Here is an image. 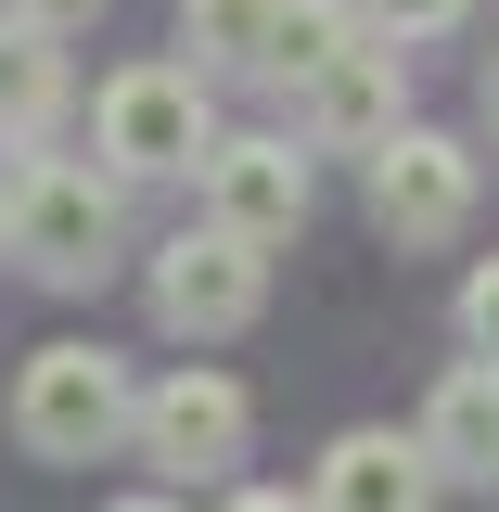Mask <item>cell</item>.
I'll return each mask as SVG.
<instances>
[{
    "instance_id": "6",
    "label": "cell",
    "mask_w": 499,
    "mask_h": 512,
    "mask_svg": "<svg viewBox=\"0 0 499 512\" xmlns=\"http://www.w3.org/2000/svg\"><path fill=\"white\" fill-rule=\"evenodd\" d=\"M256 244H231V231H180V244L154 256V320L167 333H244L256 320Z\"/></svg>"
},
{
    "instance_id": "7",
    "label": "cell",
    "mask_w": 499,
    "mask_h": 512,
    "mask_svg": "<svg viewBox=\"0 0 499 512\" xmlns=\"http://www.w3.org/2000/svg\"><path fill=\"white\" fill-rule=\"evenodd\" d=\"M205 231H231V244H282L295 218H308V154L295 141H205Z\"/></svg>"
},
{
    "instance_id": "11",
    "label": "cell",
    "mask_w": 499,
    "mask_h": 512,
    "mask_svg": "<svg viewBox=\"0 0 499 512\" xmlns=\"http://www.w3.org/2000/svg\"><path fill=\"white\" fill-rule=\"evenodd\" d=\"M269 26H282V0H180L192 64H256L269 77Z\"/></svg>"
},
{
    "instance_id": "15",
    "label": "cell",
    "mask_w": 499,
    "mask_h": 512,
    "mask_svg": "<svg viewBox=\"0 0 499 512\" xmlns=\"http://www.w3.org/2000/svg\"><path fill=\"white\" fill-rule=\"evenodd\" d=\"M461 333H474V346H487V359H499V256H487V269H474V282H461Z\"/></svg>"
},
{
    "instance_id": "3",
    "label": "cell",
    "mask_w": 499,
    "mask_h": 512,
    "mask_svg": "<svg viewBox=\"0 0 499 512\" xmlns=\"http://www.w3.org/2000/svg\"><path fill=\"white\" fill-rule=\"evenodd\" d=\"M103 154H116L128 180L205 167V77L192 64H128V77H103Z\"/></svg>"
},
{
    "instance_id": "10",
    "label": "cell",
    "mask_w": 499,
    "mask_h": 512,
    "mask_svg": "<svg viewBox=\"0 0 499 512\" xmlns=\"http://www.w3.org/2000/svg\"><path fill=\"white\" fill-rule=\"evenodd\" d=\"M423 461L436 474H499V359L436 384V410H423Z\"/></svg>"
},
{
    "instance_id": "12",
    "label": "cell",
    "mask_w": 499,
    "mask_h": 512,
    "mask_svg": "<svg viewBox=\"0 0 499 512\" xmlns=\"http://www.w3.org/2000/svg\"><path fill=\"white\" fill-rule=\"evenodd\" d=\"M64 103V64H52V26H0V128H39Z\"/></svg>"
},
{
    "instance_id": "16",
    "label": "cell",
    "mask_w": 499,
    "mask_h": 512,
    "mask_svg": "<svg viewBox=\"0 0 499 512\" xmlns=\"http://www.w3.org/2000/svg\"><path fill=\"white\" fill-rule=\"evenodd\" d=\"M90 0H13V26H77Z\"/></svg>"
},
{
    "instance_id": "1",
    "label": "cell",
    "mask_w": 499,
    "mask_h": 512,
    "mask_svg": "<svg viewBox=\"0 0 499 512\" xmlns=\"http://www.w3.org/2000/svg\"><path fill=\"white\" fill-rule=\"evenodd\" d=\"M128 359H103V346H39L26 359V384H13V436L39 448V461H103V448L128 436Z\"/></svg>"
},
{
    "instance_id": "8",
    "label": "cell",
    "mask_w": 499,
    "mask_h": 512,
    "mask_svg": "<svg viewBox=\"0 0 499 512\" xmlns=\"http://www.w3.org/2000/svg\"><path fill=\"white\" fill-rule=\"evenodd\" d=\"M423 500H436V461H423V436H384V423L333 436L308 487V512H423Z\"/></svg>"
},
{
    "instance_id": "18",
    "label": "cell",
    "mask_w": 499,
    "mask_h": 512,
    "mask_svg": "<svg viewBox=\"0 0 499 512\" xmlns=\"http://www.w3.org/2000/svg\"><path fill=\"white\" fill-rule=\"evenodd\" d=\"M487 116H499V64H487Z\"/></svg>"
},
{
    "instance_id": "17",
    "label": "cell",
    "mask_w": 499,
    "mask_h": 512,
    "mask_svg": "<svg viewBox=\"0 0 499 512\" xmlns=\"http://www.w3.org/2000/svg\"><path fill=\"white\" fill-rule=\"evenodd\" d=\"M231 512H308V500H269V487H256V500H231Z\"/></svg>"
},
{
    "instance_id": "9",
    "label": "cell",
    "mask_w": 499,
    "mask_h": 512,
    "mask_svg": "<svg viewBox=\"0 0 499 512\" xmlns=\"http://www.w3.org/2000/svg\"><path fill=\"white\" fill-rule=\"evenodd\" d=\"M295 103H308V141L384 154L397 141V52H333L320 77H295Z\"/></svg>"
},
{
    "instance_id": "19",
    "label": "cell",
    "mask_w": 499,
    "mask_h": 512,
    "mask_svg": "<svg viewBox=\"0 0 499 512\" xmlns=\"http://www.w3.org/2000/svg\"><path fill=\"white\" fill-rule=\"evenodd\" d=\"M116 512H167V500H116Z\"/></svg>"
},
{
    "instance_id": "4",
    "label": "cell",
    "mask_w": 499,
    "mask_h": 512,
    "mask_svg": "<svg viewBox=\"0 0 499 512\" xmlns=\"http://www.w3.org/2000/svg\"><path fill=\"white\" fill-rule=\"evenodd\" d=\"M244 384L231 372H167L141 410H128V436H141V461H167V474H231L244 461Z\"/></svg>"
},
{
    "instance_id": "5",
    "label": "cell",
    "mask_w": 499,
    "mask_h": 512,
    "mask_svg": "<svg viewBox=\"0 0 499 512\" xmlns=\"http://www.w3.org/2000/svg\"><path fill=\"white\" fill-rule=\"evenodd\" d=\"M372 218L397 231V244H448V231L474 218V154L436 141V128H397V141L372 154Z\"/></svg>"
},
{
    "instance_id": "13",
    "label": "cell",
    "mask_w": 499,
    "mask_h": 512,
    "mask_svg": "<svg viewBox=\"0 0 499 512\" xmlns=\"http://www.w3.org/2000/svg\"><path fill=\"white\" fill-rule=\"evenodd\" d=\"M333 52H346V13H333V0H282V26H269V77H320Z\"/></svg>"
},
{
    "instance_id": "14",
    "label": "cell",
    "mask_w": 499,
    "mask_h": 512,
    "mask_svg": "<svg viewBox=\"0 0 499 512\" xmlns=\"http://www.w3.org/2000/svg\"><path fill=\"white\" fill-rule=\"evenodd\" d=\"M359 13H372L384 39H436V26H448V13H461V0H359Z\"/></svg>"
},
{
    "instance_id": "2",
    "label": "cell",
    "mask_w": 499,
    "mask_h": 512,
    "mask_svg": "<svg viewBox=\"0 0 499 512\" xmlns=\"http://www.w3.org/2000/svg\"><path fill=\"white\" fill-rule=\"evenodd\" d=\"M0 244L26 256L39 282H103V256H116V192L90 180V167H26L13 205H0Z\"/></svg>"
}]
</instances>
